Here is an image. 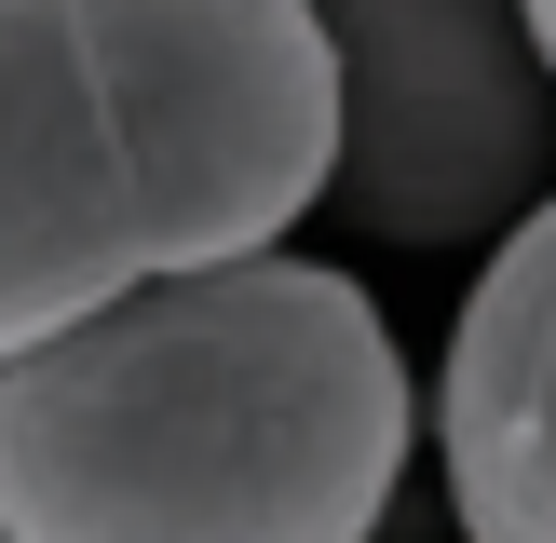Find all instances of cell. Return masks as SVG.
<instances>
[{
  "instance_id": "1",
  "label": "cell",
  "mask_w": 556,
  "mask_h": 543,
  "mask_svg": "<svg viewBox=\"0 0 556 543\" xmlns=\"http://www.w3.org/2000/svg\"><path fill=\"white\" fill-rule=\"evenodd\" d=\"M421 380L340 258L136 272L0 367L14 543H380Z\"/></svg>"
},
{
  "instance_id": "2",
  "label": "cell",
  "mask_w": 556,
  "mask_h": 543,
  "mask_svg": "<svg viewBox=\"0 0 556 543\" xmlns=\"http://www.w3.org/2000/svg\"><path fill=\"white\" fill-rule=\"evenodd\" d=\"M136 204V272H231L326 217L340 54L313 0H54Z\"/></svg>"
},
{
  "instance_id": "3",
  "label": "cell",
  "mask_w": 556,
  "mask_h": 543,
  "mask_svg": "<svg viewBox=\"0 0 556 543\" xmlns=\"http://www.w3.org/2000/svg\"><path fill=\"white\" fill-rule=\"evenodd\" d=\"M340 54V231L462 258L503 244L556 190V81L516 0H313Z\"/></svg>"
},
{
  "instance_id": "4",
  "label": "cell",
  "mask_w": 556,
  "mask_h": 543,
  "mask_svg": "<svg viewBox=\"0 0 556 543\" xmlns=\"http://www.w3.org/2000/svg\"><path fill=\"white\" fill-rule=\"evenodd\" d=\"M136 286V204L54 0H0V367Z\"/></svg>"
},
{
  "instance_id": "5",
  "label": "cell",
  "mask_w": 556,
  "mask_h": 543,
  "mask_svg": "<svg viewBox=\"0 0 556 543\" xmlns=\"http://www.w3.org/2000/svg\"><path fill=\"white\" fill-rule=\"evenodd\" d=\"M421 434L462 543H556V190L476 258Z\"/></svg>"
},
{
  "instance_id": "6",
  "label": "cell",
  "mask_w": 556,
  "mask_h": 543,
  "mask_svg": "<svg viewBox=\"0 0 556 543\" xmlns=\"http://www.w3.org/2000/svg\"><path fill=\"white\" fill-rule=\"evenodd\" d=\"M516 27H530V54H543V81H556V0H516Z\"/></svg>"
},
{
  "instance_id": "7",
  "label": "cell",
  "mask_w": 556,
  "mask_h": 543,
  "mask_svg": "<svg viewBox=\"0 0 556 543\" xmlns=\"http://www.w3.org/2000/svg\"><path fill=\"white\" fill-rule=\"evenodd\" d=\"M0 543H14V530H0Z\"/></svg>"
}]
</instances>
